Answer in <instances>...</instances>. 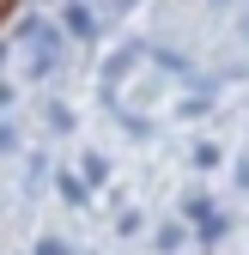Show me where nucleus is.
<instances>
[{
  "mask_svg": "<svg viewBox=\"0 0 249 255\" xmlns=\"http://www.w3.org/2000/svg\"><path fill=\"white\" fill-rule=\"evenodd\" d=\"M98 12H91V0H67V30H73V37H98Z\"/></svg>",
  "mask_w": 249,
  "mask_h": 255,
  "instance_id": "obj_1",
  "label": "nucleus"
},
{
  "mask_svg": "<svg viewBox=\"0 0 249 255\" xmlns=\"http://www.w3.org/2000/svg\"><path fill=\"white\" fill-rule=\"evenodd\" d=\"M134 61H140V43H128V49H116V55H110V67H104V79L116 85L122 73H128V67H134Z\"/></svg>",
  "mask_w": 249,
  "mask_h": 255,
  "instance_id": "obj_2",
  "label": "nucleus"
},
{
  "mask_svg": "<svg viewBox=\"0 0 249 255\" xmlns=\"http://www.w3.org/2000/svg\"><path fill=\"white\" fill-rule=\"evenodd\" d=\"M61 201H67V207H85V182L67 176V170H61Z\"/></svg>",
  "mask_w": 249,
  "mask_h": 255,
  "instance_id": "obj_3",
  "label": "nucleus"
},
{
  "mask_svg": "<svg viewBox=\"0 0 249 255\" xmlns=\"http://www.w3.org/2000/svg\"><path fill=\"white\" fill-rule=\"evenodd\" d=\"M37 255H73V249L61 243V237H43V243H37Z\"/></svg>",
  "mask_w": 249,
  "mask_h": 255,
  "instance_id": "obj_4",
  "label": "nucleus"
}]
</instances>
